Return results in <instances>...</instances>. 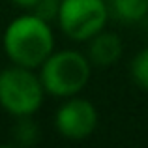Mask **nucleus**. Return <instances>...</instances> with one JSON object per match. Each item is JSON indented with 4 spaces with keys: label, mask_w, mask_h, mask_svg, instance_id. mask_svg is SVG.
<instances>
[{
    "label": "nucleus",
    "mask_w": 148,
    "mask_h": 148,
    "mask_svg": "<svg viewBox=\"0 0 148 148\" xmlns=\"http://www.w3.org/2000/svg\"><path fill=\"white\" fill-rule=\"evenodd\" d=\"M2 47L11 64L40 69L54 51V32L51 23L43 21L36 13H25L6 26Z\"/></svg>",
    "instance_id": "nucleus-1"
},
{
    "label": "nucleus",
    "mask_w": 148,
    "mask_h": 148,
    "mask_svg": "<svg viewBox=\"0 0 148 148\" xmlns=\"http://www.w3.org/2000/svg\"><path fill=\"white\" fill-rule=\"evenodd\" d=\"M38 75L45 88V94L66 99L79 96L86 88L92 77V64L81 51H53L47 60L40 66Z\"/></svg>",
    "instance_id": "nucleus-2"
},
{
    "label": "nucleus",
    "mask_w": 148,
    "mask_h": 148,
    "mask_svg": "<svg viewBox=\"0 0 148 148\" xmlns=\"http://www.w3.org/2000/svg\"><path fill=\"white\" fill-rule=\"evenodd\" d=\"M45 99V88L34 69L11 64L0 71V107L13 118L34 116Z\"/></svg>",
    "instance_id": "nucleus-3"
},
{
    "label": "nucleus",
    "mask_w": 148,
    "mask_h": 148,
    "mask_svg": "<svg viewBox=\"0 0 148 148\" xmlns=\"http://www.w3.org/2000/svg\"><path fill=\"white\" fill-rule=\"evenodd\" d=\"M111 19L107 0H60L56 23L71 41H88Z\"/></svg>",
    "instance_id": "nucleus-4"
},
{
    "label": "nucleus",
    "mask_w": 148,
    "mask_h": 148,
    "mask_svg": "<svg viewBox=\"0 0 148 148\" xmlns=\"http://www.w3.org/2000/svg\"><path fill=\"white\" fill-rule=\"evenodd\" d=\"M98 127V109L79 96L66 98L54 112V130L68 141H84Z\"/></svg>",
    "instance_id": "nucleus-5"
},
{
    "label": "nucleus",
    "mask_w": 148,
    "mask_h": 148,
    "mask_svg": "<svg viewBox=\"0 0 148 148\" xmlns=\"http://www.w3.org/2000/svg\"><path fill=\"white\" fill-rule=\"evenodd\" d=\"M124 45L118 34L101 30L99 34H96L94 38L88 40V60L92 66L98 68H109V66L116 64L122 58Z\"/></svg>",
    "instance_id": "nucleus-6"
},
{
    "label": "nucleus",
    "mask_w": 148,
    "mask_h": 148,
    "mask_svg": "<svg viewBox=\"0 0 148 148\" xmlns=\"http://www.w3.org/2000/svg\"><path fill=\"white\" fill-rule=\"evenodd\" d=\"M109 13L124 25H141L148 15V0H107Z\"/></svg>",
    "instance_id": "nucleus-7"
},
{
    "label": "nucleus",
    "mask_w": 148,
    "mask_h": 148,
    "mask_svg": "<svg viewBox=\"0 0 148 148\" xmlns=\"http://www.w3.org/2000/svg\"><path fill=\"white\" fill-rule=\"evenodd\" d=\"M13 143L19 146H32L38 143L40 139V130H38V124L32 120V116H21L17 118V122L13 124Z\"/></svg>",
    "instance_id": "nucleus-8"
},
{
    "label": "nucleus",
    "mask_w": 148,
    "mask_h": 148,
    "mask_svg": "<svg viewBox=\"0 0 148 148\" xmlns=\"http://www.w3.org/2000/svg\"><path fill=\"white\" fill-rule=\"evenodd\" d=\"M130 77L135 86L148 92V45L143 47L130 62Z\"/></svg>",
    "instance_id": "nucleus-9"
},
{
    "label": "nucleus",
    "mask_w": 148,
    "mask_h": 148,
    "mask_svg": "<svg viewBox=\"0 0 148 148\" xmlns=\"http://www.w3.org/2000/svg\"><path fill=\"white\" fill-rule=\"evenodd\" d=\"M58 11H60V0H38L32 13H36L43 21L51 23V21H56Z\"/></svg>",
    "instance_id": "nucleus-10"
},
{
    "label": "nucleus",
    "mask_w": 148,
    "mask_h": 148,
    "mask_svg": "<svg viewBox=\"0 0 148 148\" xmlns=\"http://www.w3.org/2000/svg\"><path fill=\"white\" fill-rule=\"evenodd\" d=\"M11 4L17 8H21V10H34V6L38 4V0H11Z\"/></svg>",
    "instance_id": "nucleus-11"
},
{
    "label": "nucleus",
    "mask_w": 148,
    "mask_h": 148,
    "mask_svg": "<svg viewBox=\"0 0 148 148\" xmlns=\"http://www.w3.org/2000/svg\"><path fill=\"white\" fill-rule=\"evenodd\" d=\"M141 25H143V30H145V34L148 36V15H146V17L141 21Z\"/></svg>",
    "instance_id": "nucleus-12"
}]
</instances>
